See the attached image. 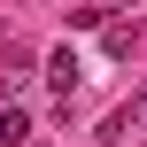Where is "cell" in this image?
<instances>
[{"mask_svg": "<svg viewBox=\"0 0 147 147\" xmlns=\"http://www.w3.org/2000/svg\"><path fill=\"white\" fill-rule=\"evenodd\" d=\"M78 78H85V70H78V54H70V47H62V54H47V85H54L62 101L78 93Z\"/></svg>", "mask_w": 147, "mask_h": 147, "instance_id": "obj_1", "label": "cell"}, {"mask_svg": "<svg viewBox=\"0 0 147 147\" xmlns=\"http://www.w3.org/2000/svg\"><path fill=\"white\" fill-rule=\"evenodd\" d=\"M23 70H31V47H8V54H0V93H8Z\"/></svg>", "mask_w": 147, "mask_h": 147, "instance_id": "obj_2", "label": "cell"}, {"mask_svg": "<svg viewBox=\"0 0 147 147\" xmlns=\"http://www.w3.org/2000/svg\"><path fill=\"white\" fill-rule=\"evenodd\" d=\"M0 140H8V147L31 140V116H23V109H0Z\"/></svg>", "mask_w": 147, "mask_h": 147, "instance_id": "obj_3", "label": "cell"}]
</instances>
